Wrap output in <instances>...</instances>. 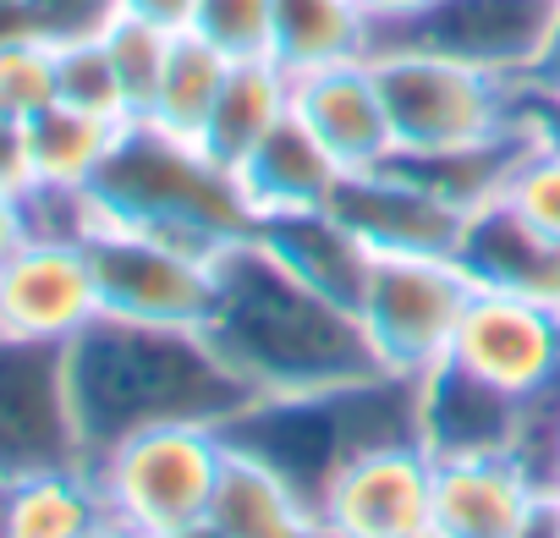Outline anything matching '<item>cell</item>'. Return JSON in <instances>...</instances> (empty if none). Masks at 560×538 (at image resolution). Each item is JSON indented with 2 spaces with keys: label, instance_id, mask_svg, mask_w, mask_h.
I'll use <instances>...</instances> for the list:
<instances>
[{
  "label": "cell",
  "instance_id": "1",
  "mask_svg": "<svg viewBox=\"0 0 560 538\" xmlns=\"http://www.w3.org/2000/svg\"><path fill=\"white\" fill-rule=\"evenodd\" d=\"M203 336L258 401H314L390 379L363 319L292 276L258 236L220 253L214 319Z\"/></svg>",
  "mask_w": 560,
  "mask_h": 538
},
{
  "label": "cell",
  "instance_id": "2",
  "mask_svg": "<svg viewBox=\"0 0 560 538\" xmlns=\"http://www.w3.org/2000/svg\"><path fill=\"white\" fill-rule=\"evenodd\" d=\"M67 396L83 440V467L127 434L160 423L231 429L258 407L253 385L214 352L203 330H154L94 319L67 341Z\"/></svg>",
  "mask_w": 560,
  "mask_h": 538
},
{
  "label": "cell",
  "instance_id": "3",
  "mask_svg": "<svg viewBox=\"0 0 560 538\" xmlns=\"http://www.w3.org/2000/svg\"><path fill=\"white\" fill-rule=\"evenodd\" d=\"M100 203V220L149 231L160 242H176L187 253L220 258L225 247L247 242L258 225L247 214V198L225 165H214L198 143L171 138L160 127L132 121L89 187Z\"/></svg>",
  "mask_w": 560,
  "mask_h": 538
},
{
  "label": "cell",
  "instance_id": "4",
  "mask_svg": "<svg viewBox=\"0 0 560 538\" xmlns=\"http://www.w3.org/2000/svg\"><path fill=\"white\" fill-rule=\"evenodd\" d=\"M390 132H396V160H440L478 149L500 132H511L527 116V89L456 61L445 50L412 45V39H380L369 56Z\"/></svg>",
  "mask_w": 560,
  "mask_h": 538
},
{
  "label": "cell",
  "instance_id": "5",
  "mask_svg": "<svg viewBox=\"0 0 560 538\" xmlns=\"http://www.w3.org/2000/svg\"><path fill=\"white\" fill-rule=\"evenodd\" d=\"M231 440L214 423H160L116 440L89 461L105 516L138 538L203 522L225 472Z\"/></svg>",
  "mask_w": 560,
  "mask_h": 538
},
{
  "label": "cell",
  "instance_id": "6",
  "mask_svg": "<svg viewBox=\"0 0 560 538\" xmlns=\"http://www.w3.org/2000/svg\"><path fill=\"white\" fill-rule=\"evenodd\" d=\"M478 281L462 258L445 253H374L369 286L358 303V319L369 330V347L390 379H429L456 341V325L467 314V297Z\"/></svg>",
  "mask_w": 560,
  "mask_h": 538
},
{
  "label": "cell",
  "instance_id": "7",
  "mask_svg": "<svg viewBox=\"0 0 560 538\" xmlns=\"http://www.w3.org/2000/svg\"><path fill=\"white\" fill-rule=\"evenodd\" d=\"M83 247L100 286V319L154 325V330H209L220 258L187 253L176 242L110 220H100Z\"/></svg>",
  "mask_w": 560,
  "mask_h": 538
},
{
  "label": "cell",
  "instance_id": "8",
  "mask_svg": "<svg viewBox=\"0 0 560 538\" xmlns=\"http://www.w3.org/2000/svg\"><path fill=\"white\" fill-rule=\"evenodd\" d=\"M325 538H423L434 533V456L418 434L358 445L314 500Z\"/></svg>",
  "mask_w": 560,
  "mask_h": 538
},
{
  "label": "cell",
  "instance_id": "9",
  "mask_svg": "<svg viewBox=\"0 0 560 538\" xmlns=\"http://www.w3.org/2000/svg\"><path fill=\"white\" fill-rule=\"evenodd\" d=\"M445 363L500 390L505 401L533 407L538 396L560 385V308L500 292V286H478L467 297V314L456 325Z\"/></svg>",
  "mask_w": 560,
  "mask_h": 538
},
{
  "label": "cell",
  "instance_id": "10",
  "mask_svg": "<svg viewBox=\"0 0 560 538\" xmlns=\"http://www.w3.org/2000/svg\"><path fill=\"white\" fill-rule=\"evenodd\" d=\"M83 467L67 396V347L0 341V478Z\"/></svg>",
  "mask_w": 560,
  "mask_h": 538
},
{
  "label": "cell",
  "instance_id": "11",
  "mask_svg": "<svg viewBox=\"0 0 560 538\" xmlns=\"http://www.w3.org/2000/svg\"><path fill=\"white\" fill-rule=\"evenodd\" d=\"M100 319V286L83 242L28 236L0 264V341L67 347Z\"/></svg>",
  "mask_w": 560,
  "mask_h": 538
},
{
  "label": "cell",
  "instance_id": "12",
  "mask_svg": "<svg viewBox=\"0 0 560 538\" xmlns=\"http://www.w3.org/2000/svg\"><path fill=\"white\" fill-rule=\"evenodd\" d=\"M555 17H560V0H440L429 17H418L412 28H401L390 39L445 50L456 61H472V67L527 89L544 61V45L555 34Z\"/></svg>",
  "mask_w": 560,
  "mask_h": 538
},
{
  "label": "cell",
  "instance_id": "13",
  "mask_svg": "<svg viewBox=\"0 0 560 538\" xmlns=\"http://www.w3.org/2000/svg\"><path fill=\"white\" fill-rule=\"evenodd\" d=\"M330 214H341L374 253H445V258L462 253L472 220L429 182H418L401 160L380 171H347L330 198Z\"/></svg>",
  "mask_w": 560,
  "mask_h": 538
},
{
  "label": "cell",
  "instance_id": "14",
  "mask_svg": "<svg viewBox=\"0 0 560 538\" xmlns=\"http://www.w3.org/2000/svg\"><path fill=\"white\" fill-rule=\"evenodd\" d=\"M549 489L516 451L434 456V533L440 538H527Z\"/></svg>",
  "mask_w": 560,
  "mask_h": 538
},
{
  "label": "cell",
  "instance_id": "15",
  "mask_svg": "<svg viewBox=\"0 0 560 538\" xmlns=\"http://www.w3.org/2000/svg\"><path fill=\"white\" fill-rule=\"evenodd\" d=\"M292 110L314 127V138L341 160V171H380L396 160L390 110L374 78V61H341L298 78Z\"/></svg>",
  "mask_w": 560,
  "mask_h": 538
},
{
  "label": "cell",
  "instance_id": "16",
  "mask_svg": "<svg viewBox=\"0 0 560 538\" xmlns=\"http://www.w3.org/2000/svg\"><path fill=\"white\" fill-rule=\"evenodd\" d=\"M231 176H236V187H242V198H247L253 225H264V220L330 209V198H336V187H341L347 171H341V160L314 138V127L292 110Z\"/></svg>",
  "mask_w": 560,
  "mask_h": 538
},
{
  "label": "cell",
  "instance_id": "17",
  "mask_svg": "<svg viewBox=\"0 0 560 538\" xmlns=\"http://www.w3.org/2000/svg\"><path fill=\"white\" fill-rule=\"evenodd\" d=\"M527 407L505 401L500 390L456 374L440 363L429 379H418V440L429 456H467V451H516Z\"/></svg>",
  "mask_w": 560,
  "mask_h": 538
},
{
  "label": "cell",
  "instance_id": "18",
  "mask_svg": "<svg viewBox=\"0 0 560 538\" xmlns=\"http://www.w3.org/2000/svg\"><path fill=\"white\" fill-rule=\"evenodd\" d=\"M456 258L467 264V276L478 286H500V292H516V297L560 308V242L538 236L500 198L472 209Z\"/></svg>",
  "mask_w": 560,
  "mask_h": 538
},
{
  "label": "cell",
  "instance_id": "19",
  "mask_svg": "<svg viewBox=\"0 0 560 538\" xmlns=\"http://www.w3.org/2000/svg\"><path fill=\"white\" fill-rule=\"evenodd\" d=\"M280 264L303 276L314 292L336 297L341 308L358 314L363 303V286H369V269H374V247L330 209H314V214H287V220H264L253 231Z\"/></svg>",
  "mask_w": 560,
  "mask_h": 538
},
{
  "label": "cell",
  "instance_id": "20",
  "mask_svg": "<svg viewBox=\"0 0 560 538\" xmlns=\"http://www.w3.org/2000/svg\"><path fill=\"white\" fill-rule=\"evenodd\" d=\"M209 522L225 538H325L314 500L275 461H264L242 445H231V456H225Z\"/></svg>",
  "mask_w": 560,
  "mask_h": 538
},
{
  "label": "cell",
  "instance_id": "21",
  "mask_svg": "<svg viewBox=\"0 0 560 538\" xmlns=\"http://www.w3.org/2000/svg\"><path fill=\"white\" fill-rule=\"evenodd\" d=\"M292 94H298V78L280 61H269V56L264 61H231V78L214 100V116H209L198 149L214 165L236 171L280 121L292 116Z\"/></svg>",
  "mask_w": 560,
  "mask_h": 538
},
{
  "label": "cell",
  "instance_id": "22",
  "mask_svg": "<svg viewBox=\"0 0 560 538\" xmlns=\"http://www.w3.org/2000/svg\"><path fill=\"white\" fill-rule=\"evenodd\" d=\"M374 50H380V28L363 12V0H275L269 61H280L292 78L363 61Z\"/></svg>",
  "mask_w": 560,
  "mask_h": 538
},
{
  "label": "cell",
  "instance_id": "23",
  "mask_svg": "<svg viewBox=\"0 0 560 538\" xmlns=\"http://www.w3.org/2000/svg\"><path fill=\"white\" fill-rule=\"evenodd\" d=\"M127 121H105L72 105H50L28 121V187H56V192H89L100 171L110 165Z\"/></svg>",
  "mask_w": 560,
  "mask_h": 538
},
{
  "label": "cell",
  "instance_id": "24",
  "mask_svg": "<svg viewBox=\"0 0 560 538\" xmlns=\"http://www.w3.org/2000/svg\"><path fill=\"white\" fill-rule=\"evenodd\" d=\"M105 522L89 467H45L7 483V538H94Z\"/></svg>",
  "mask_w": 560,
  "mask_h": 538
},
{
  "label": "cell",
  "instance_id": "25",
  "mask_svg": "<svg viewBox=\"0 0 560 538\" xmlns=\"http://www.w3.org/2000/svg\"><path fill=\"white\" fill-rule=\"evenodd\" d=\"M225 78H231V56H220L209 39L182 28L171 39V56H165V72H160V89H154V105H149L143 127H160L171 138L198 143L209 116H214V100H220Z\"/></svg>",
  "mask_w": 560,
  "mask_h": 538
},
{
  "label": "cell",
  "instance_id": "26",
  "mask_svg": "<svg viewBox=\"0 0 560 538\" xmlns=\"http://www.w3.org/2000/svg\"><path fill=\"white\" fill-rule=\"evenodd\" d=\"M56 100L72 105V110L132 127V110H127V94H121V78H116V61H110L100 28L56 39Z\"/></svg>",
  "mask_w": 560,
  "mask_h": 538
},
{
  "label": "cell",
  "instance_id": "27",
  "mask_svg": "<svg viewBox=\"0 0 560 538\" xmlns=\"http://www.w3.org/2000/svg\"><path fill=\"white\" fill-rule=\"evenodd\" d=\"M100 34H105V50L116 61L127 110H132V121H143L149 105H154V89H160V72H165V56H171L176 34H165L154 23H138V17H121V12H110V23Z\"/></svg>",
  "mask_w": 560,
  "mask_h": 538
},
{
  "label": "cell",
  "instance_id": "28",
  "mask_svg": "<svg viewBox=\"0 0 560 538\" xmlns=\"http://www.w3.org/2000/svg\"><path fill=\"white\" fill-rule=\"evenodd\" d=\"M50 105H56V39L45 34L0 39V110L34 121Z\"/></svg>",
  "mask_w": 560,
  "mask_h": 538
},
{
  "label": "cell",
  "instance_id": "29",
  "mask_svg": "<svg viewBox=\"0 0 560 538\" xmlns=\"http://www.w3.org/2000/svg\"><path fill=\"white\" fill-rule=\"evenodd\" d=\"M192 34L231 61H264L275 45V0H198Z\"/></svg>",
  "mask_w": 560,
  "mask_h": 538
},
{
  "label": "cell",
  "instance_id": "30",
  "mask_svg": "<svg viewBox=\"0 0 560 538\" xmlns=\"http://www.w3.org/2000/svg\"><path fill=\"white\" fill-rule=\"evenodd\" d=\"M500 203H505L516 220H527L538 236L560 242V143L549 138V127H544V138L533 143V154L511 171Z\"/></svg>",
  "mask_w": 560,
  "mask_h": 538
},
{
  "label": "cell",
  "instance_id": "31",
  "mask_svg": "<svg viewBox=\"0 0 560 538\" xmlns=\"http://www.w3.org/2000/svg\"><path fill=\"white\" fill-rule=\"evenodd\" d=\"M116 12V0H34V28L45 39H72L105 28Z\"/></svg>",
  "mask_w": 560,
  "mask_h": 538
},
{
  "label": "cell",
  "instance_id": "32",
  "mask_svg": "<svg viewBox=\"0 0 560 538\" xmlns=\"http://www.w3.org/2000/svg\"><path fill=\"white\" fill-rule=\"evenodd\" d=\"M0 182L28 192V121L0 110Z\"/></svg>",
  "mask_w": 560,
  "mask_h": 538
},
{
  "label": "cell",
  "instance_id": "33",
  "mask_svg": "<svg viewBox=\"0 0 560 538\" xmlns=\"http://www.w3.org/2000/svg\"><path fill=\"white\" fill-rule=\"evenodd\" d=\"M192 7H198V0H116V12H121V17L154 23V28H165V34L192 28Z\"/></svg>",
  "mask_w": 560,
  "mask_h": 538
},
{
  "label": "cell",
  "instance_id": "34",
  "mask_svg": "<svg viewBox=\"0 0 560 538\" xmlns=\"http://www.w3.org/2000/svg\"><path fill=\"white\" fill-rule=\"evenodd\" d=\"M28 236H34V225H28V192L0 182V264H7Z\"/></svg>",
  "mask_w": 560,
  "mask_h": 538
},
{
  "label": "cell",
  "instance_id": "35",
  "mask_svg": "<svg viewBox=\"0 0 560 538\" xmlns=\"http://www.w3.org/2000/svg\"><path fill=\"white\" fill-rule=\"evenodd\" d=\"M434 7H440V0H363V12L374 17L380 39H390V34L412 28V23H418V17H429Z\"/></svg>",
  "mask_w": 560,
  "mask_h": 538
},
{
  "label": "cell",
  "instance_id": "36",
  "mask_svg": "<svg viewBox=\"0 0 560 538\" xmlns=\"http://www.w3.org/2000/svg\"><path fill=\"white\" fill-rule=\"evenodd\" d=\"M555 89H560V17H555V34H549V45H544V61H538V72H533L527 94H533V100H544V94H555Z\"/></svg>",
  "mask_w": 560,
  "mask_h": 538
},
{
  "label": "cell",
  "instance_id": "37",
  "mask_svg": "<svg viewBox=\"0 0 560 538\" xmlns=\"http://www.w3.org/2000/svg\"><path fill=\"white\" fill-rule=\"evenodd\" d=\"M12 34H39L34 28V0H0V39Z\"/></svg>",
  "mask_w": 560,
  "mask_h": 538
},
{
  "label": "cell",
  "instance_id": "38",
  "mask_svg": "<svg viewBox=\"0 0 560 538\" xmlns=\"http://www.w3.org/2000/svg\"><path fill=\"white\" fill-rule=\"evenodd\" d=\"M154 538H225V533L203 516V522H187V527H171V533H154Z\"/></svg>",
  "mask_w": 560,
  "mask_h": 538
},
{
  "label": "cell",
  "instance_id": "39",
  "mask_svg": "<svg viewBox=\"0 0 560 538\" xmlns=\"http://www.w3.org/2000/svg\"><path fill=\"white\" fill-rule=\"evenodd\" d=\"M94 538H138V533H127V527H116V522H105V527H100Z\"/></svg>",
  "mask_w": 560,
  "mask_h": 538
},
{
  "label": "cell",
  "instance_id": "40",
  "mask_svg": "<svg viewBox=\"0 0 560 538\" xmlns=\"http://www.w3.org/2000/svg\"><path fill=\"white\" fill-rule=\"evenodd\" d=\"M7 483L12 478H0V538H7Z\"/></svg>",
  "mask_w": 560,
  "mask_h": 538
},
{
  "label": "cell",
  "instance_id": "41",
  "mask_svg": "<svg viewBox=\"0 0 560 538\" xmlns=\"http://www.w3.org/2000/svg\"><path fill=\"white\" fill-rule=\"evenodd\" d=\"M538 105H549V110H560V89H555V94H544Z\"/></svg>",
  "mask_w": 560,
  "mask_h": 538
},
{
  "label": "cell",
  "instance_id": "42",
  "mask_svg": "<svg viewBox=\"0 0 560 538\" xmlns=\"http://www.w3.org/2000/svg\"><path fill=\"white\" fill-rule=\"evenodd\" d=\"M549 500H555V505H560V483H555V489H549Z\"/></svg>",
  "mask_w": 560,
  "mask_h": 538
},
{
  "label": "cell",
  "instance_id": "43",
  "mask_svg": "<svg viewBox=\"0 0 560 538\" xmlns=\"http://www.w3.org/2000/svg\"><path fill=\"white\" fill-rule=\"evenodd\" d=\"M423 538H440V533H423Z\"/></svg>",
  "mask_w": 560,
  "mask_h": 538
}]
</instances>
